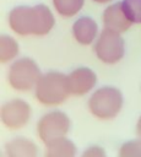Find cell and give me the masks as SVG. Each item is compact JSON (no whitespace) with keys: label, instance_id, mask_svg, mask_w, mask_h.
Wrapping results in <instances>:
<instances>
[{"label":"cell","instance_id":"1","mask_svg":"<svg viewBox=\"0 0 141 157\" xmlns=\"http://www.w3.org/2000/svg\"><path fill=\"white\" fill-rule=\"evenodd\" d=\"M54 23L55 20L50 9L43 4L20 5L9 13V25L20 36H45L51 31Z\"/></svg>","mask_w":141,"mask_h":157},{"label":"cell","instance_id":"2","mask_svg":"<svg viewBox=\"0 0 141 157\" xmlns=\"http://www.w3.org/2000/svg\"><path fill=\"white\" fill-rule=\"evenodd\" d=\"M70 93L67 76L58 72L49 71L42 74L34 87V96L39 103L47 107L61 104Z\"/></svg>","mask_w":141,"mask_h":157},{"label":"cell","instance_id":"3","mask_svg":"<svg viewBox=\"0 0 141 157\" xmlns=\"http://www.w3.org/2000/svg\"><path fill=\"white\" fill-rule=\"evenodd\" d=\"M124 97L120 90L113 86H103L96 90L88 99V109L98 119H114L121 110Z\"/></svg>","mask_w":141,"mask_h":157},{"label":"cell","instance_id":"4","mask_svg":"<svg viewBox=\"0 0 141 157\" xmlns=\"http://www.w3.org/2000/svg\"><path fill=\"white\" fill-rule=\"evenodd\" d=\"M42 72L37 63L31 58L15 60L9 69V83L16 91H29L36 87Z\"/></svg>","mask_w":141,"mask_h":157},{"label":"cell","instance_id":"5","mask_svg":"<svg viewBox=\"0 0 141 157\" xmlns=\"http://www.w3.org/2000/svg\"><path fill=\"white\" fill-rule=\"evenodd\" d=\"M93 50L102 63L112 65L123 59L125 54V42L120 33L103 28L98 34Z\"/></svg>","mask_w":141,"mask_h":157},{"label":"cell","instance_id":"6","mask_svg":"<svg viewBox=\"0 0 141 157\" xmlns=\"http://www.w3.org/2000/svg\"><path fill=\"white\" fill-rule=\"evenodd\" d=\"M71 126L70 118L61 110H51L45 113L37 124L39 139L47 145L55 140L66 137Z\"/></svg>","mask_w":141,"mask_h":157},{"label":"cell","instance_id":"7","mask_svg":"<svg viewBox=\"0 0 141 157\" xmlns=\"http://www.w3.org/2000/svg\"><path fill=\"white\" fill-rule=\"evenodd\" d=\"M31 115L32 109L29 104L21 98H15L9 102H5L1 105L0 110L1 123L9 129L13 130L21 129L27 125L31 119Z\"/></svg>","mask_w":141,"mask_h":157},{"label":"cell","instance_id":"8","mask_svg":"<svg viewBox=\"0 0 141 157\" xmlns=\"http://www.w3.org/2000/svg\"><path fill=\"white\" fill-rule=\"evenodd\" d=\"M70 93L74 96H83L88 93L97 83V75L90 67H77L67 75Z\"/></svg>","mask_w":141,"mask_h":157},{"label":"cell","instance_id":"9","mask_svg":"<svg viewBox=\"0 0 141 157\" xmlns=\"http://www.w3.org/2000/svg\"><path fill=\"white\" fill-rule=\"evenodd\" d=\"M102 20H103L104 28L118 32V33L125 32L131 26V22L129 21V18L123 11L121 1L112 4L108 7H105V10L103 11Z\"/></svg>","mask_w":141,"mask_h":157},{"label":"cell","instance_id":"10","mask_svg":"<svg viewBox=\"0 0 141 157\" xmlns=\"http://www.w3.org/2000/svg\"><path fill=\"white\" fill-rule=\"evenodd\" d=\"M72 36L75 40L82 45H90L98 36L97 22L90 16L77 18L72 25Z\"/></svg>","mask_w":141,"mask_h":157},{"label":"cell","instance_id":"11","mask_svg":"<svg viewBox=\"0 0 141 157\" xmlns=\"http://www.w3.org/2000/svg\"><path fill=\"white\" fill-rule=\"evenodd\" d=\"M7 157H38V147L33 140L18 136L6 144Z\"/></svg>","mask_w":141,"mask_h":157},{"label":"cell","instance_id":"12","mask_svg":"<svg viewBox=\"0 0 141 157\" xmlns=\"http://www.w3.org/2000/svg\"><path fill=\"white\" fill-rule=\"evenodd\" d=\"M76 152L75 144L70 139L63 137L45 145L44 157H76Z\"/></svg>","mask_w":141,"mask_h":157},{"label":"cell","instance_id":"13","mask_svg":"<svg viewBox=\"0 0 141 157\" xmlns=\"http://www.w3.org/2000/svg\"><path fill=\"white\" fill-rule=\"evenodd\" d=\"M18 54V43L15 38L1 34L0 37V60L1 63H7L15 59Z\"/></svg>","mask_w":141,"mask_h":157},{"label":"cell","instance_id":"14","mask_svg":"<svg viewBox=\"0 0 141 157\" xmlns=\"http://www.w3.org/2000/svg\"><path fill=\"white\" fill-rule=\"evenodd\" d=\"M85 0H53L54 9L63 17H72L83 7Z\"/></svg>","mask_w":141,"mask_h":157},{"label":"cell","instance_id":"15","mask_svg":"<svg viewBox=\"0 0 141 157\" xmlns=\"http://www.w3.org/2000/svg\"><path fill=\"white\" fill-rule=\"evenodd\" d=\"M121 7L131 23H141V0H123Z\"/></svg>","mask_w":141,"mask_h":157},{"label":"cell","instance_id":"16","mask_svg":"<svg viewBox=\"0 0 141 157\" xmlns=\"http://www.w3.org/2000/svg\"><path fill=\"white\" fill-rule=\"evenodd\" d=\"M118 157H141V140H129L124 142L118 152Z\"/></svg>","mask_w":141,"mask_h":157},{"label":"cell","instance_id":"17","mask_svg":"<svg viewBox=\"0 0 141 157\" xmlns=\"http://www.w3.org/2000/svg\"><path fill=\"white\" fill-rule=\"evenodd\" d=\"M81 157H107V153H105V150L98 145H93V146H90L87 147Z\"/></svg>","mask_w":141,"mask_h":157},{"label":"cell","instance_id":"18","mask_svg":"<svg viewBox=\"0 0 141 157\" xmlns=\"http://www.w3.org/2000/svg\"><path fill=\"white\" fill-rule=\"evenodd\" d=\"M136 135H137V139L141 140V115H140V118L137 119V123H136Z\"/></svg>","mask_w":141,"mask_h":157},{"label":"cell","instance_id":"19","mask_svg":"<svg viewBox=\"0 0 141 157\" xmlns=\"http://www.w3.org/2000/svg\"><path fill=\"white\" fill-rule=\"evenodd\" d=\"M92 1H94V2H97V4H107V2H110V1H113V0H92Z\"/></svg>","mask_w":141,"mask_h":157}]
</instances>
